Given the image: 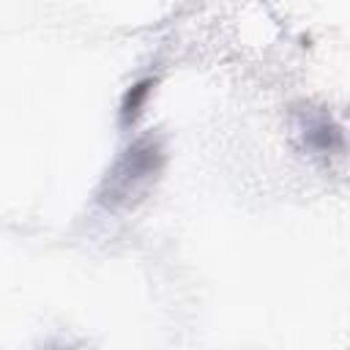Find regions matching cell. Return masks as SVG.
Wrapping results in <instances>:
<instances>
[{"label":"cell","mask_w":350,"mask_h":350,"mask_svg":"<svg viewBox=\"0 0 350 350\" xmlns=\"http://www.w3.org/2000/svg\"><path fill=\"white\" fill-rule=\"evenodd\" d=\"M164 170V142L159 134L137 137L107 170L96 202L107 211L134 205Z\"/></svg>","instance_id":"1"},{"label":"cell","mask_w":350,"mask_h":350,"mask_svg":"<svg viewBox=\"0 0 350 350\" xmlns=\"http://www.w3.org/2000/svg\"><path fill=\"white\" fill-rule=\"evenodd\" d=\"M301 137H304V148L312 153V156H342L345 148H347V139H345V129L325 112H312V115H304V123H301Z\"/></svg>","instance_id":"2"},{"label":"cell","mask_w":350,"mask_h":350,"mask_svg":"<svg viewBox=\"0 0 350 350\" xmlns=\"http://www.w3.org/2000/svg\"><path fill=\"white\" fill-rule=\"evenodd\" d=\"M153 88H156V77H142L126 88V93L120 96V107H118V123L123 129H131L139 120Z\"/></svg>","instance_id":"3"}]
</instances>
